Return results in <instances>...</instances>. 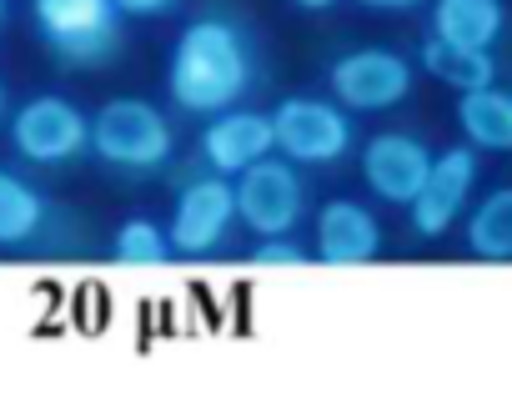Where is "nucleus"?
Here are the masks:
<instances>
[{
  "label": "nucleus",
  "mask_w": 512,
  "mask_h": 397,
  "mask_svg": "<svg viewBox=\"0 0 512 397\" xmlns=\"http://www.w3.org/2000/svg\"><path fill=\"white\" fill-rule=\"evenodd\" d=\"M502 31H507L502 0H432V36L437 41H452L467 51H492Z\"/></svg>",
  "instance_id": "4468645a"
},
{
  "label": "nucleus",
  "mask_w": 512,
  "mask_h": 397,
  "mask_svg": "<svg viewBox=\"0 0 512 397\" xmlns=\"http://www.w3.org/2000/svg\"><path fill=\"white\" fill-rule=\"evenodd\" d=\"M111 257H116L121 267H166V262L176 257V247H171V232H166L161 222H151V217H126V222L116 227V237H111Z\"/></svg>",
  "instance_id": "a211bd4d"
},
{
  "label": "nucleus",
  "mask_w": 512,
  "mask_h": 397,
  "mask_svg": "<svg viewBox=\"0 0 512 397\" xmlns=\"http://www.w3.org/2000/svg\"><path fill=\"white\" fill-rule=\"evenodd\" d=\"M457 126L477 151H512V91H497V81L457 91Z\"/></svg>",
  "instance_id": "2eb2a0df"
},
{
  "label": "nucleus",
  "mask_w": 512,
  "mask_h": 397,
  "mask_svg": "<svg viewBox=\"0 0 512 397\" xmlns=\"http://www.w3.org/2000/svg\"><path fill=\"white\" fill-rule=\"evenodd\" d=\"M236 181V222L251 237H292L297 222L307 217V181L302 166L287 161L282 151L251 161Z\"/></svg>",
  "instance_id": "423d86ee"
},
{
  "label": "nucleus",
  "mask_w": 512,
  "mask_h": 397,
  "mask_svg": "<svg viewBox=\"0 0 512 397\" xmlns=\"http://www.w3.org/2000/svg\"><path fill=\"white\" fill-rule=\"evenodd\" d=\"M256 46L231 16H196L181 26L166 56V96L186 116H216L251 96Z\"/></svg>",
  "instance_id": "f257e3e1"
},
{
  "label": "nucleus",
  "mask_w": 512,
  "mask_h": 397,
  "mask_svg": "<svg viewBox=\"0 0 512 397\" xmlns=\"http://www.w3.org/2000/svg\"><path fill=\"white\" fill-rule=\"evenodd\" d=\"M196 151H201L206 171H216V176H241L251 161H262V156H272V151H277L272 111H246V106H231V111L206 116Z\"/></svg>",
  "instance_id": "9b49d317"
},
{
  "label": "nucleus",
  "mask_w": 512,
  "mask_h": 397,
  "mask_svg": "<svg viewBox=\"0 0 512 397\" xmlns=\"http://www.w3.org/2000/svg\"><path fill=\"white\" fill-rule=\"evenodd\" d=\"M51 222H56L51 196L36 181H26L21 171L0 166V247L6 252L41 247L51 237Z\"/></svg>",
  "instance_id": "ddd939ff"
},
{
  "label": "nucleus",
  "mask_w": 512,
  "mask_h": 397,
  "mask_svg": "<svg viewBox=\"0 0 512 397\" xmlns=\"http://www.w3.org/2000/svg\"><path fill=\"white\" fill-rule=\"evenodd\" d=\"M91 156L121 176H156L176 156V131L146 96H111L91 116Z\"/></svg>",
  "instance_id": "f03ea898"
},
{
  "label": "nucleus",
  "mask_w": 512,
  "mask_h": 397,
  "mask_svg": "<svg viewBox=\"0 0 512 397\" xmlns=\"http://www.w3.org/2000/svg\"><path fill=\"white\" fill-rule=\"evenodd\" d=\"M382 252V222L352 202V196H332L317 212V262L327 267H367Z\"/></svg>",
  "instance_id": "f8f14e48"
},
{
  "label": "nucleus",
  "mask_w": 512,
  "mask_h": 397,
  "mask_svg": "<svg viewBox=\"0 0 512 397\" xmlns=\"http://www.w3.org/2000/svg\"><path fill=\"white\" fill-rule=\"evenodd\" d=\"M6 136L21 161L46 171L91 156V116L61 91H36L31 101H21L6 116Z\"/></svg>",
  "instance_id": "20e7f679"
},
{
  "label": "nucleus",
  "mask_w": 512,
  "mask_h": 397,
  "mask_svg": "<svg viewBox=\"0 0 512 397\" xmlns=\"http://www.w3.org/2000/svg\"><path fill=\"white\" fill-rule=\"evenodd\" d=\"M231 227H236V181L231 176L206 171L176 191L166 232L181 257H211L216 247H226Z\"/></svg>",
  "instance_id": "6e6552de"
},
{
  "label": "nucleus",
  "mask_w": 512,
  "mask_h": 397,
  "mask_svg": "<svg viewBox=\"0 0 512 397\" xmlns=\"http://www.w3.org/2000/svg\"><path fill=\"white\" fill-rule=\"evenodd\" d=\"M412 86H417V66L392 46H352L327 66V91L352 116L392 111L412 96Z\"/></svg>",
  "instance_id": "0eeeda50"
},
{
  "label": "nucleus",
  "mask_w": 512,
  "mask_h": 397,
  "mask_svg": "<svg viewBox=\"0 0 512 397\" xmlns=\"http://www.w3.org/2000/svg\"><path fill=\"white\" fill-rule=\"evenodd\" d=\"M362 11H382V16H402V11H417L422 0H357Z\"/></svg>",
  "instance_id": "412c9836"
},
{
  "label": "nucleus",
  "mask_w": 512,
  "mask_h": 397,
  "mask_svg": "<svg viewBox=\"0 0 512 397\" xmlns=\"http://www.w3.org/2000/svg\"><path fill=\"white\" fill-rule=\"evenodd\" d=\"M432 146L417 131H377L362 146V181L377 202L387 207H412V196L422 191L427 171H432Z\"/></svg>",
  "instance_id": "9d476101"
},
{
  "label": "nucleus",
  "mask_w": 512,
  "mask_h": 397,
  "mask_svg": "<svg viewBox=\"0 0 512 397\" xmlns=\"http://www.w3.org/2000/svg\"><path fill=\"white\" fill-rule=\"evenodd\" d=\"M477 191V146H447L442 156H432V171L422 181V191L412 196L407 207V222L417 237H442L457 227V217L467 212Z\"/></svg>",
  "instance_id": "1a4fd4ad"
},
{
  "label": "nucleus",
  "mask_w": 512,
  "mask_h": 397,
  "mask_svg": "<svg viewBox=\"0 0 512 397\" xmlns=\"http://www.w3.org/2000/svg\"><path fill=\"white\" fill-rule=\"evenodd\" d=\"M6 21H11V0H0V31H6Z\"/></svg>",
  "instance_id": "b1692460"
},
{
  "label": "nucleus",
  "mask_w": 512,
  "mask_h": 397,
  "mask_svg": "<svg viewBox=\"0 0 512 397\" xmlns=\"http://www.w3.org/2000/svg\"><path fill=\"white\" fill-rule=\"evenodd\" d=\"M417 61H422V71L432 81H442L452 91H477V86H492L497 81L492 51H467V46H452V41H437V36L417 51Z\"/></svg>",
  "instance_id": "dca6fc26"
},
{
  "label": "nucleus",
  "mask_w": 512,
  "mask_h": 397,
  "mask_svg": "<svg viewBox=\"0 0 512 397\" xmlns=\"http://www.w3.org/2000/svg\"><path fill=\"white\" fill-rule=\"evenodd\" d=\"M121 16H136V21H156V16H171L176 0H111Z\"/></svg>",
  "instance_id": "aec40b11"
},
{
  "label": "nucleus",
  "mask_w": 512,
  "mask_h": 397,
  "mask_svg": "<svg viewBox=\"0 0 512 397\" xmlns=\"http://www.w3.org/2000/svg\"><path fill=\"white\" fill-rule=\"evenodd\" d=\"M126 16L111 0H31V26L41 46L71 71H101L121 56Z\"/></svg>",
  "instance_id": "7ed1b4c3"
},
{
  "label": "nucleus",
  "mask_w": 512,
  "mask_h": 397,
  "mask_svg": "<svg viewBox=\"0 0 512 397\" xmlns=\"http://www.w3.org/2000/svg\"><path fill=\"white\" fill-rule=\"evenodd\" d=\"M312 252H302L292 237H256V252H251V267H307Z\"/></svg>",
  "instance_id": "6ab92c4d"
},
{
  "label": "nucleus",
  "mask_w": 512,
  "mask_h": 397,
  "mask_svg": "<svg viewBox=\"0 0 512 397\" xmlns=\"http://www.w3.org/2000/svg\"><path fill=\"white\" fill-rule=\"evenodd\" d=\"M467 252L482 262H512V186L487 191L467 212Z\"/></svg>",
  "instance_id": "f3484780"
},
{
  "label": "nucleus",
  "mask_w": 512,
  "mask_h": 397,
  "mask_svg": "<svg viewBox=\"0 0 512 397\" xmlns=\"http://www.w3.org/2000/svg\"><path fill=\"white\" fill-rule=\"evenodd\" d=\"M272 136L277 151L297 166H337L357 146V121L337 96H282L272 111Z\"/></svg>",
  "instance_id": "39448f33"
},
{
  "label": "nucleus",
  "mask_w": 512,
  "mask_h": 397,
  "mask_svg": "<svg viewBox=\"0 0 512 397\" xmlns=\"http://www.w3.org/2000/svg\"><path fill=\"white\" fill-rule=\"evenodd\" d=\"M11 116V86H6V76H0V121Z\"/></svg>",
  "instance_id": "5701e85b"
},
{
  "label": "nucleus",
  "mask_w": 512,
  "mask_h": 397,
  "mask_svg": "<svg viewBox=\"0 0 512 397\" xmlns=\"http://www.w3.org/2000/svg\"><path fill=\"white\" fill-rule=\"evenodd\" d=\"M287 6H297V11H307V16H322V11L337 6V0H287Z\"/></svg>",
  "instance_id": "4be33fe9"
}]
</instances>
